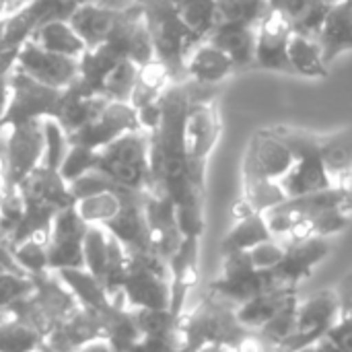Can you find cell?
<instances>
[{
    "label": "cell",
    "mask_w": 352,
    "mask_h": 352,
    "mask_svg": "<svg viewBox=\"0 0 352 352\" xmlns=\"http://www.w3.org/2000/svg\"><path fill=\"white\" fill-rule=\"evenodd\" d=\"M130 6L113 8V6H105L99 2L80 4L70 14L68 23L72 25V29L78 33V37L85 41L87 47H95V45L105 43L118 31V27L126 21Z\"/></svg>",
    "instance_id": "cell-20"
},
{
    "label": "cell",
    "mask_w": 352,
    "mask_h": 352,
    "mask_svg": "<svg viewBox=\"0 0 352 352\" xmlns=\"http://www.w3.org/2000/svg\"><path fill=\"white\" fill-rule=\"evenodd\" d=\"M105 103H107L105 97L97 95L80 78H76L70 87L62 89L54 118L62 124V128L68 134H72L85 124H89L103 109Z\"/></svg>",
    "instance_id": "cell-22"
},
{
    "label": "cell",
    "mask_w": 352,
    "mask_h": 352,
    "mask_svg": "<svg viewBox=\"0 0 352 352\" xmlns=\"http://www.w3.org/2000/svg\"><path fill=\"white\" fill-rule=\"evenodd\" d=\"M140 130L138 113L128 101H107L103 109L82 128L68 134L70 144H82L95 151H101L109 142H113L118 136Z\"/></svg>",
    "instance_id": "cell-14"
},
{
    "label": "cell",
    "mask_w": 352,
    "mask_h": 352,
    "mask_svg": "<svg viewBox=\"0 0 352 352\" xmlns=\"http://www.w3.org/2000/svg\"><path fill=\"white\" fill-rule=\"evenodd\" d=\"M140 4L153 39L155 60L165 66L173 82L186 80V58L200 41L182 23L175 0H140Z\"/></svg>",
    "instance_id": "cell-3"
},
{
    "label": "cell",
    "mask_w": 352,
    "mask_h": 352,
    "mask_svg": "<svg viewBox=\"0 0 352 352\" xmlns=\"http://www.w3.org/2000/svg\"><path fill=\"white\" fill-rule=\"evenodd\" d=\"M179 330L165 336H140L130 352H179Z\"/></svg>",
    "instance_id": "cell-46"
},
{
    "label": "cell",
    "mask_w": 352,
    "mask_h": 352,
    "mask_svg": "<svg viewBox=\"0 0 352 352\" xmlns=\"http://www.w3.org/2000/svg\"><path fill=\"white\" fill-rule=\"evenodd\" d=\"M60 95L62 89L47 87L14 68L8 76V105L0 122V132L16 124L54 118Z\"/></svg>",
    "instance_id": "cell-7"
},
{
    "label": "cell",
    "mask_w": 352,
    "mask_h": 352,
    "mask_svg": "<svg viewBox=\"0 0 352 352\" xmlns=\"http://www.w3.org/2000/svg\"><path fill=\"white\" fill-rule=\"evenodd\" d=\"M97 161H99V151L82 146V144H70L60 167H58V173L62 175V179L66 184H70L76 177L85 175L87 171L95 169Z\"/></svg>",
    "instance_id": "cell-42"
},
{
    "label": "cell",
    "mask_w": 352,
    "mask_h": 352,
    "mask_svg": "<svg viewBox=\"0 0 352 352\" xmlns=\"http://www.w3.org/2000/svg\"><path fill=\"white\" fill-rule=\"evenodd\" d=\"M299 299V291L295 289H274L266 291L243 305L237 307V318L248 330H260L264 328L276 314H280L287 305L295 303Z\"/></svg>",
    "instance_id": "cell-28"
},
{
    "label": "cell",
    "mask_w": 352,
    "mask_h": 352,
    "mask_svg": "<svg viewBox=\"0 0 352 352\" xmlns=\"http://www.w3.org/2000/svg\"><path fill=\"white\" fill-rule=\"evenodd\" d=\"M43 120L10 126L4 132L6 182L16 188L43 161Z\"/></svg>",
    "instance_id": "cell-12"
},
{
    "label": "cell",
    "mask_w": 352,
    "mask_h": 352,
    "mask_svg": "<svg viewBox=\"0 0 352 352\" xmlns=\"http://www.w3.org/2000/svg\"><path fill=\"white\" fill-rule=\"evenodd\" d=\"M116 188H120V186H116L99 169H91L85 175H80L74 182L68 184V190H70L74 202L82 200V198H89V196H95V194H101V192H107V190H116Z\"/></svg>",
    "instance_id": "cell-44"
},
{
    "label": "cell",
    "mask_w": 352,
    "mask_h": 352,
    "mask_svg": "<svg viewBox=\"0 0 352 352\" xmlns=\"http://www.w3.org/2000/svg\"><path fill=\"white\" fill-rule=\"evenodd\" d=\"M37 352H54V351L50 349V344H47V342H43V344H41V349H39Z\"/></svg>",
    "instance_id": "cell-58"
},
{
    "label": "cell",
    "mask_w": 352,
    "mask_h": 352,
    "mask_svg": "<svg viewBox=\"0 0 352 352\" xmlns=\"http://www.w3.org/2000/svg\"><path fill=\"white\" fill-rule=\"evenodd\" d=\"M336 293L342 303V314H352V272L342 278V283L336 287Z\"/></svg>",
    "instance_id": "cell-50"
},
{
    "label": "cell",
    "mask_w": 352,
    "mask_h": 352,
    "mask_svg": "<svg viewBox=\"0 0 352 352\" xmlns=\"http://www.w3.org/2000/svg\"><path fill=\"white\" fill-rule=\"evenodd\" d=\"M128 252H151L144 214V192L126 190L118 214L103 225Z\"/></svg>",
    "instance_id": "cell-18"
},
{
    "label": "cell",
    "mask_w": 352,
    "mask_h": 352,
    "mask_svg": "<svg viewBox=\"0 0 352 352\" xmlns=\"http://www.w3.org/2000/svg\"><path fill=\"white\" fill-rule=\"evenodd\" d=\"M14 68L54 89H66L78 78V58L47 52L31 39L19 47Z\"/></svg>",
    "instance_id": "cell-15"
},
{
    "label": "cell",
    "mask_w": 352,
    "mask_h": 352,
    "mask_svg": "<svg viewBox=\"0 0 352 352\" xmlns=\"http://www.w3.org/2000/svg\"><path fill=\"white\" fill-rule=\"evenodd\" d=\"M12 260L16 264V268L29 276H43L50 272V264H47V241L43 239H27L21 241L19 245H14L10 250Z\"/></svg>",
    "instance_id": "cell-38"
},
{
    "label": "cell",
    "mask_w": 352,
    "mask_h": 352,
    "mask_svg": "<svg viewBox=\"0 0 352 352\" xmlns=\"http://www.w3.org/2000/svg\"><path fill=\"white\" fill-rule=\"evenodd\" d=\"M74 352H113V349L109 346V342H107L105 338H97V340H93V342H89V344L80 346L78 351Z\"/></svg>",
    "instance_id": "cell-53"
},
{
    "label": "cell",
    "mask_w": 352,
    "mask_h": 352,
    "mask_svg": "<svg viewBox=\"0 0 352 352\" xmlns=\"http://www.w3.org/2000/svg\"><path fill=\"white\" fill-rule=\"evenodd\" d=\"M182 23L198 41H204L217 25L214 0H175Z\"/></svg>",
    "instance_id": "cell-35"
},
{
    "label": "cell",
    "mask_w": 352,
    "mask_h": 352,
    "mask_svg": "<svg viewBox=\"0 0 352 352\" xmlns=\"http://www.w3.org/2000/svg\"><path fill=\"white\" fill-rule=\"evenodd\" d=\"M326 336L340 352H352V314H342Z\"/></svg>",
    "instance_id": "cell-47"
},
{
    "label": "cell",
    "mask_w": 352,
    "mask_h": 352,
    "mask_svg": "<svg viewBox=\"0 0 352 352\" xmlns=\"http://www.w3.org/2000/svg\"><path fill=\"white\" fill-rule=\"evenodd\" d=\"M194 352H233L229 346H221V344H212V346H204V349H200V351H194Z\"/></svg>",
    "instance_id": "cell-56"
},
{
    "label": "cell",
    "mask_w": 352,
    "mask_h": 352,
    "mask_svg": "<svg viewBox=\"0 0 352 352\" xmlns=\"http://www.w3.org/2000/svg\"><path fill=\"white\" fill-rule=\"evenodd\" d=\"M289 62L293 74L303 78H326L330 70L318 39L297 31H293L289 41Z\"/></svg>",
    "instance_id": "cell-30"
},
{
    "label": "cell",
    "mask_w": 352,
    "mask_h": 352,
    "mask_svg": "<svg viewBox=\"0 0 352 352\" xmlns=\"http://www.w3.org/2000/svg\"><path fill=\"white\" fill-rule=\"evenodd\" d=\"M293 31H295L293 21L278 8L270 6V10L256 25L254 66L262 70L293 74V68L289 62V41H291Z\"/></svg>",
    "instance_id": "cell-11"
},
{
    "label": "cell",
    "mask_w": 352,
    "mask_h": 352,
    "mask_svg": "<svg viewBox=\"0 0 352 352\" xmlns=\"http://www.w3.org/2000/svg\"><path fill=\"white\" fill-rule=\"evenodd\" d=\"M43 128V165L58 169L70 142H68V132L62 128V124L56 118H45L41 122Z\"/></svg>",
    "instance_id": "cell-41"
},
{
    "label": "cell",
    "mask_w": 352,
    "mask_h": 352,
    "mask_svg": "<svg viewBox=\"0 0 352 352\" xmlns=\"http://www.w3.org/2000/svg\"><path fill=\"white\" fill-rule=\"evenodd\" d=\"M138 74H140V66L134 64L130 58H122L113 70L105 76L103 85H101V97H105L107 101H128L134 93V87L138 82Z\"/></svg>",
    "instance_id": "cell-37"
},
{
    "label": "cell",
    "mask_w": 352,
    "mask_h": 352,
    "mask_svg": "<svg viewBox=\"0 0 352 352\" xmlns=\"http://www.w3.org/2000/svg\"><path fill=\"white\" fill-rule=\"evenodd\" d=\"M78 301L64 287V283L50 272L33 278V291L14 301L6 314L25 322L43 338H47L68 316L78 309Z\"/></svg>",
    "instance_id": "cell-4"
},
{
    "label": "cell",
    "mask_w": 352,
    "mask_h": 352,
    "mask_svg": "<svg viewBox=\"0 0 352 352\" xmlns=\"http://www.w3.org/2000/svg\"><path fill=\"white\" fill-rule=\"evenodd\" d=\"M122 52L105 41L95 47H87V52L78 58V78L97 95H101V85L105 76L113 70V66L122 60Z\"/></svg>",
    "instance_id": "cell-31"
},
{
    "label": "cell",
    "mask_w": 352,
    "mask_h": 352,
    "mask_svg": "<svg viewBox=\"0 0 352 352\" xmlns=\"http://www.w3.org/2000/svg\"><path fill=\"white\" fill-rule=\"evenodd\" d=\"M128 272L122 285L128 309H169V266L153 252H128Z\"/></svg>",
    "instance_id": "cell-6"
},
{
    "label": "cell",
    "mask_w": 352,
    "mask_h": 352,
    "mask_svg": "<svg viewBox=\"0 0 352 352\" xmlns=\"http://www.w3.org/2000/svg\"><path fill=\"white\" fill-rule=\"evenodd\" d=\"M31 0H0V19H6V16L14 14L16 10H21Z\"/></svg>",
    "instance_id": "cell-51"
},
{
    "label": "cell",
    "mask_w": 352,
    "mask_h": 352,
    "mask_svg": "<svg viewBox=\"0 0 352 352\" xmlns=\"http://www.w3.org/2000/svg\"><path fill=\"white\" fill-rule=\"evenodd\" d=\"M6 105H8V78H6V80L0 78V122H2V118H4Z\"/></svg>",
    "instance_id": "cell-54"
},
{
    "label": "cell",
    "mask_w": 352,
    "mask_h": 352,
    "mask_svg": "<svg viewBox=\"0 0 352 352\" xmlns=\"http://www.w3.org/2000/svg\"><path fill=\"white\" fill-rule=\"evenodd\" d=\"M58 278L64 283V287L74 295V299L78 301L80 307H87L99 316H103L111 305V297L107 295L103 283L91 274L85 268H66V270H58L56 272Z\"/></svg>",
    "instance_id": "cell-27"
},
{
    "label": "cell",
    "mask_w": 352,
    "mask_h": 352,
    "mask_svg": "<svg viewBox=\"0 0 352 352\" xmlns=\"http://www.w3.org/2000/svg\"><path fill=\"white\" fill-rule=\"evenodd\" d=\"M237 72L235 62L208 39L196 43L186 58V80L217 87Z\"/></svg>",
    "instance_id": "cell-23"
},
{
    "label": "cell",
    "mask_w": 352,
    "mask_h": 352,
    "mask_svg": "<svg viewBox=\"0 0 352 352\" xmlns=\"http://www.w3.org/2000/svg\"><path fill=\"white\" fill-rule=\"evenodd\" d=\"M245 332L248 328L239 322L237 307L206 293L198 305L184 311L179 318V352L200 351L212 344L233 346Z\"/></svg>",
    "instance_id": "cell-2"
},
{
    "label": "cell",
    "mask_w": 352,
    "mask_h": 352,
    "mask_svg": "<svg viewBox=\"0 0 352 352\" xmlns=\"http://www.w3.org/2000/svg\"><path fill=\"white\" fill-rule=\"evenodd\" d=\"M318 39V43L322 45L324 58L328 62V66H332V62L342 56L344 52L352 50V8L344 2L338 0L334 4H330L326 19L322 23V27L318 29V33L314 35Z\"/></svg>",
    "instance_id": "cell-26"
},
{
    "label": "cell",
    "mask_w": 352,
    "mask_h": 352,
    "mask_svg": "<svg viewBox=\"0 0 352 352\" xmlns=\"http://www.w3.org/2000/svg\"><path fill=\"white\" fill-rule=\"evenodd\" d=\"M107 245H109V231L101 225H89L82 239L85 270L95 274L99 280L103 276L105 262H107Z\"/></svg>",
    "instance_id": "cell-40"
},
{
    "label": "cell",
    "mask_w": 352,
    "mask_h": 352,
    "mask_svg": "<svg viewBox=\"0 0 352 352\" xmlns=\"http://www.w3.org/2000/svg\"><path fill=\"white\" fill-rule=\"evenodd\" d=\"M342 318V303L336 289L314 293L297 303V326L293 336L278 346V352H301L324 338Z\"/></svg>",
    "instance_id": "cell-10"
},
{
    "label": "cell",
    "mask_w": 352,
    "mask_h": 352,
    "mask_svg": "<svg viewBox=\"0 0 352 352\" xmlns=\"http://www.w3.org/2000/svg\"><path fill=\"white\" fill-rule=\"evenodd\" d=\"M274 130L295 153V165L280 182L287 196L291 198L330 190V173L322 159V134L289 126H274Z\"/></svg>",
    "instance_id": "cell-5"
},
{
    "label": "cell",
    "mask_w": 352,
    "mask_h": 352,
    "mask_svg": "<svg viewBox=\"0 0 352 352\" xmlns=\"http://www.w3.org/2000/svg\"><path fill=\"white\" fill-rule=\"evenodd\" d=\"M4 25H6V19H0V50H2V41H4Z\"/></svg>",
    "instance_id": "cell-57"
},
{
    "label": "cell",
    "mask_w": 352,
    "mask_h": 352,
    "mask_svg": "<svg viewBox=\"0 0 352 352\" xmlns=\"http://www.w3.org/2000/svg\"><path fill=\"white\" fill-rule=\"evenodd\" d=\"M274 289L270 270H258L248 252H235L223 256L221 274L210 283L208 293L239 307L245 301Z\"/></svg>",
    "instance_id": "cell-8"
},
{
    "label": "cell",
    "mask_w": 352,
    "mask_h": 352,
    "mask_svg": "<svg viewBox=\"0 0 352 352\" xmlns=\"http://www.w3.org/2000/svg\"><path fill=\"white\" fill-rule=\"evenodd\" d=\"M270 227L260 212H248L241 217H233V225L221 241V254H235V252H250L258 243L272 239Z\"/></svg>",
    "instance_id": "cell-29"
},
{
    "label": "cell",
    "mask_w": 352,
    "mask_h": 352,
    "mask_svg": "<svg viewBox=\"0 0 352 352\" xmlns=\"http://www.w3.org/2000/svg\"><path fill=\"white\" fill-rule=\"evenodd\" d=\"M16 56H19V47H2L0 50V78L2 80H6L10 76V72L14 70Z\"/></svg>",
    "instance_id": "cell-49"
},
{
    "label": "cell",
    "mask_w": 352,
    "mask_h": 352,
    "mask_svg": "<svg viewBox=\"0 0 352 352\" xmlns=\"http://www.w3.org/2000/svg\"><path fill=\"white\" fill-rule=\"evenodd\" d=\"M16 188L25 204L47 206L56 212L74 206V198L68 190V184L62 179L58 169H52L43 163L35 167Z\"/></svg>",
    "instance_id": "cell-21"
},
{
    "label": "cell",
    "mask_w": 352,
    "mask_h": 352,
    "mask_svg": "<svg viewBox=\"0 0 352 352\" xmlns=\"http://www.w3.org/2000/svg\"><path fill=\"white\" fill-rule=\"evenodd\" d=\"M217 4V23L233 21L258 25L262 16L270 10L268 0H214Z\"/></svg>",
    "instance_id": "cell-39"
},
{
    "label": "cell",
    "mask_w": 352,
    "mask_h": 352,
    "mask_svg": "<svg viewBox=\"0 0 352 352\" xmlns=\"http://www.w3.org/2000/svg\"><path fill=\"white\" fill-rule=\"evenodd\" d=\"M126 188H116V190H107L82 200L74 202V210L78 212V217L87 223V225H105L107 221H111L120 206H122V196H124Z\"/></svg>",
    "instance_id": "cell-33"
},
{
    "label": "cell",
    "mask_w": 352,
    "mask_h": 352,
    "mask_svg": "<svg viewBox=\"0 0 352 352\" xmlns=\"http://www.w3.org/2000/svg\"><path fill=\"white\" fill-rule=\"evenodd\" d=\"M31 41H35L39 47L54 52V54H62V56H70V58H80L87 52L85 41L78 37V33L72 29V25L68 21H50L39 25L31 37Z\"/></svg>",
    "instance_id": "cell-32"
},
{
    "label": "cell",
    "mask_w": 352,
    "mask_h": 352,
    "mask_svg": "<svg viewBox=\"0 0 352 352\" xmlns=\"http://www.w3.org/2000/svg\"><path fill=\"white\" fill-rule=\"evenodd\" d=\"M97 338H103V318L87 307H78L45 338V342L54 352H74Z\"/></svg>",
    "instance_id": "cell-24"
},
{
    "label": "cell",
    "mask_w": 352,
    "mask_h": 352,
    "mask_svg": "<svg viewBox=\"0 0 352 352\" xmlns=\"http://www.w3.org/2000/svg\"><path fill=\"white\" fill-rule=\"evenodd\" d=\"M33 291V278L21 274V272H10L0 268V314H6V309L29 295Z\"/></svg>",
    "instance_id": "cell-43"
},
{
    "label": "cell",
    "mask_w": 352,
    "mask_h": 352,
    "mask_svg": "<svg viewBox=\"0 0 352 352\" xmlns=\"http://www.w3.org/2000/svg\"><path fill=\"white\" fill-rule=\"evenodd\" d=\"M344 208L340 196L336 190H324V192H314V194H303V196H291L285 202L276 204L274 208L264 212V219L270 227V233L278 239H283L293 227H297L303 221H309L324 210L330 208Z\"/></svg>",
    "instance_id": "cell-17"
},
{
    "label": "cell",
    "mask_w": 352,
    "mask_h": 352,
    "mask_svg": "<svg viewBox=\"0 0 352 352\" xmlns=\"http://www.w3.org/2000/svg\"><path fill=\"white\" fill-rule=\"evenodd\" d=\"M285 252H287V243L283 239H278V237H272V239H266V241L258 243L248 254H250L252 264L258 270H272L274 266H278Z\"/></svg>",
    "instance_id": "cell-45"
},
{
    "label": "cell",
    "mask_w": 352,
    "mask_h": 352,
    "mask_svg": "<svg viewBox=\"0 0 352 352\" xmlns=\"http://www.w3.org/2000/svg\"><path fill=\"white\" fill-rule=\"evenodd\" d=\"M212 45L221 47L237 66L252 68L256 58V25L248 23H233V21H221L214 25L210 35L206 37Z\"/></svg>",
    "instance_id": "cell-25"
},
{
    "label": "cell",
    "mask_w": 352,
    "mask_h": 352,
    "mask_svg": "<svg viewBox=\"0 0 352 352\" xmlns=\"http://www.w3.org/2000/svg\"><path fill=\"white\" fill-rule=\"evenodd\" d=\"M45 338L25 322L4 314L0 322V352H37Z\"/></svg>",
    "instance_id": "cell-34"
},
{
    "label": "cell",
    "mask_w": 352,
    "mask_h": 352,
    "mask_svg": "<svg viewBox=\"0 0 352 352\" xmlns=\"http://www.w3.org/2000/svg\"><path fill=\"white\" fill-rule=\"evenodd\" d=\"M87 223L78 217L74 206L60 210L47 235V264L50 272L66 268H85L82 239L87 233Z\"/></svg>",
    "instance_id": "cell-13"
},
{
    "label": "cell",
    "mask_w": 352,
    "mask_h": 352,
    "mask_svg": "<svg viewBox=\"0 0 352 352\" xmlns=\"http://www.w3.org/2000/svg\"><path fill=\"white\" fill-rule=\"evenodd\" d=\"M330 241L322 237L287 243L283 260L278 262V266L270 270L274 287L299 291L301 283L307 280L314 274V270L330 256Z\"/></svg>",
    "instance_id": "cell-16"
},
{
    "label": "cell",
    "mask_w": 352,
    "mask_h": 352,
    "mask_svg": "<svg viewBox=\"0 0 352 352\" xmlns=\"http://www.w3.org/2000/svg\"><path fill=\"white\" fill-rule=\"evenodd\" d=\"M173 82L171 74L165 70L163 64H159L157 60L142 66L140 68V74H138V82L134 87V93L130 97V103L134 109L142 107V105H148V103H155L161 93Z\"/></svg>",
    "instance_id": "cell-36"
},
{
    "label": "cell",
    "mask_w": 352,
    "mask_h": 352,
    "mask_svg": "<svg viewBox=\"0 0 352 352\" xmlns=\"http://www.w3.org/2000/svg\"><path fill=\"white\" fill-rule=\"evenodd\" d=\"M192 101L184 126V151L192 182L206 190V167L223 136V120L214 87L188 80Z\"/></svg>",
    "instance_id": "cell-1"
},
{
    "label": "cell",
    "mask_w": 352,
    "mask_h": 352,
    "mask_svg": "<svg viewBox=\"0 0 352 352\" xmlns=\"http://www.w3.org/2000/svg\"><path fill=\"white\" fill-rule=\"evenodd\" d=\"M301 352H340V351L330 342V338H328V336H324V338H320L318 342H314V344L305 346Z\"/></svg>",
    "instance_id": "cell-52"
},
{
    "label": "cell",
    "mask_w": 352,
    "mask_h": 352,
    "mask_svg": "<svg viewBox=\"0 0 352 352\" xmlns=\"http://www.w3.org/2000/svg\"><path fill=\"white\" fill-rule=\"evenodd\" d=\"M322 2H326V4H334V2H338V0H322Z\"/></svg>",
    "instance_id": "cell-59"
},
{
    "label": "cell",
    "mask_w": 352,
    "mask_h": 352,
    "mask_svg": "<svg viewBox=\"0 0 352 352\" xmlns=\"http://www.w3.org/2000/svg\"><path fill=\"white\" fill-rule=\"evenodd\" d=\"M332 190H336V194L340 196L344 210L352 214V165L332 175Z\"/></svg>",
    "instance_id": "cell-48"
},
{
    "label": "cell",
    "mask_w": 352,
    "mask_h": 352,
    "mask_svg": "<svg viewBox=\"0 0 352 352\" xmlns=\"http://www.w3.org/2000/svg\"><path fill=\"white\" fill-rule=\"evenodd\" d=\"M134 2H138V0H99V4L113 6V8H126V6H130Z\"/></svg>",
    "instance_id": "cell-55"
},
{
    "label": "cell",
    "mask_w": 352,
    "mask_h": 352,
    "mask_svg": "<svg viewBox=\"0 0 352 352\" xmlns=\"http://www.w3.org/2000/svg\"><path fill=\"white\" fill-rule=\"evenodd\" d=\"M198 264H200V237H184L177 252L167 260L169 283H171L169 311L175 318H182V314L186 311L188 295L198 285Z\"/></svg>",
    "instance_id": "cell-19"
},
{
    "label": "cell",
    "mask_w": 352,
    "mask_h": 352,
    "mask_svg": "<svg viewBox=\"0 0 352 352\" xmlns=\"http://www.w3.org/2000/svg\"><path fill=\"white\" fill-rule=\"evenodd\" d=\"M295 153L272 128H260L248 142L241 182H283V177L293 169Z\"/></svg>",
    "instance_id": "cell-9"
}]
</instances>
